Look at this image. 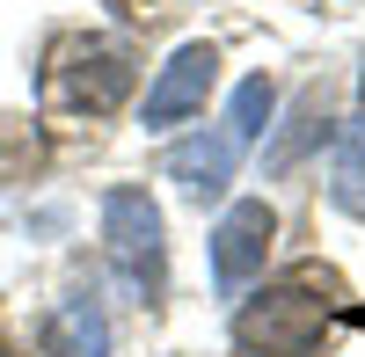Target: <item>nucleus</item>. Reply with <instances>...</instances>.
I'll list each match as a JSON object with an SVG mask.
<instances>
[{
  "mask_svg": "<svg viewBox=\"0 0 365 357\" xmlns=\"http://www.w3.org/2000/svg\"><path fill=\"white\" fill-rule=\"evenodd\" d=\"M212 80H220V51L212 44H182L161 66V80L146 87V124L168 132V124H182V117H197L205 95H212Z\"/></svg>",
  "mask_w": 365,
  "mask_h": 357,
  "instance_id": "39448f33",
  "label": "nucleus"
},
{
  "mask_svg": "<svg viewBox=\"0 0 365 357\" xmlns=\"http://www.w3.org/2000/svg\"><path fill=\"white\" fill-rule=\"evenodd\" d=\"M241 146H249V139H241L234 124H220V132H205V139H190V146H175V154H168V175H175L190 197H220V190L234 183V168H241Z\"/></svg>",
  "mask_w": 365,
  "mask_h": 357,
  "instance_id": "423d86ee",
  "label": "nucleus"
},
{
  "mask_svg": "<svg viewBox=\"0 0 365 357\" xmlns=\"http://www.w3.org/2000/svg\"><path fill=\"white\" fill-rule=\"evenodd\" d=\"M270 233H278V219H270L263 197H241L234 212L220 219V233H212V277H220V292H241V284L263 270Z\"/></svg>",
  "mask_w": 365,
  "mask_h": 357,
  "instance_id": "20e7f679",
  "label": "nucleus"
},
{
  "mask_svg": "<svg viewBox=\"0 0 365 357\" xmlns=\"http://www.w3.org/2000/svg\"><path fill=\"white\" fill-rule=\"evenodd\" d=\"M132 80H139V58H132L125 37H73L58 51V66H51V95L66 110L103 117V110H117L132 95Z\"/></svg>",
  "mask_w": 365,
  "mask_h": 357,
  "instance_id": "f03ea898",
  "label": "nucleus"
},
{
  "mask_svg": "<svg viewBox=\"0 0 365 357\" xmlns=\"http://www.w3.org/2000/svg\"><path fill=\"white\" fill-rule=\"evenodd\" d=\"M103 233H110V262L125 270L132 292L154 299L161 292V212L146 190H110L103 197Z\"/></svg>",
  "mask_w": 365,
  "mask_h": 357,
  "instance_id": "7ed1b4c3",
  "label": "nucleus"
},
{
  "mask_svg": "<svg viewBox=\"0 0 365 357\" xmlns=\"http://www.w3.org/2000/svg\"><path fill=\"white\" fill-rule=\"evenodd\" d=\"M329 197H336L351 219H365V124H344L336 168H329Z\"/></svg>",
  "mask_w": 365,
  "mask_h": 357,
  "instance_id": "6e6552de",
  "label": "nucleus"
},
{
  "mask_svg": "<svg viewBox=\"0 0 365 357\" xmlns=\"http://www.w3.org/2000/svg\"><path fill=\"white\" fill-rule=\"evenodd\" d=\"M336 292H344V284L329 277V270H292L285 284L256 292V299L234 314V343H241V350H263V357H314Z\"/></svg>",
  "mask_w": 365,
  "mask_h": 357,
  "instance_id": "f257e3e1",
  "label": "nucleus"
},
{
  "mask_svg": "<svg viewBox=\"0 0 365 357\" xmlns=\"http://www.w3.org/2000/svg\"><path fill=\"white\" fill-rule=\"evenodd\" d=\"M51 357H110V329L96 299H73L66 314L51 321Z\"/></svg>",
  "mask_w": 365,
  "mask_h": 357,
  "instance_id": "0eeeda50",
  "label": "nucleus"
},
{
  "mask_svg": "<svg viewBox=\"0 0 365 357\" xmlns=\"http://www.w3.org/2000/svg\"><path fill=\"white\" fill-rule=\"evenodd\" d=\"M322 117H329V87H307V95H299V110H292V132H285L278 146H270V168H292L299 154H307V146L329 132Z\"/></svg>",
  "mask_w": 365,
  "mask_h": 357,
  "instance_id": "1a4fd4ad",
  "label": "nucleus"
}]
</instances>
